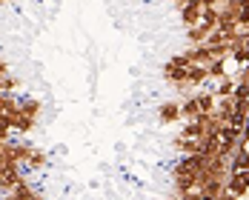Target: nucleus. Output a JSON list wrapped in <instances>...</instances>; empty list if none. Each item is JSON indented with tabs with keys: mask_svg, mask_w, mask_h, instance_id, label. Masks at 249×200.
Instances as JSON below:
<instances>
[{
	"mask_svg": "<svg viewBox=\"0 0 249 200\" xmlns=\"http://www.w3.org/2000/svg\"><path fill=\"white\" fill-rule=\"evenodd\" d=\"M189 66H195V63H189L183 54H175V57H169V60L163 63V80H166V83H172V86H178V83H186V72H189Z\"/></svg>",
	"mask_w": 249,
	"mask_h": 200,
	"instance_id": "nucleus-1",
	"label": "nucleus"
},
{
	"mask_svg": "<svg viewBox=\"0 0 249 200\" xmlns=\"http://www.w3.org/2000/svg\"><path fill=\"white\" fill-rule=\"evenodd\" d=\"M12 120V132H20V134H26V132H32L35 126H37V117H32V115H26L23 109L18 106V112L9 117Z\"/></svg>",
	"mask_w": 249,
	"mask_h": 200,
	"instance_id": "nucleus-4",
	"label": "nucleus"
},
{
	"mask_svg": "<svg viewBox=\"0 0 249 200\" xmlns=\"http://www.w3.org/2000/svg\"><path fill=\"white\" fill-rule=\"evenodd\" d=\"M244 180H247V189H249V172H244Z\"/></svg>",
	"mask_w": 249,
	"mask_h": 200,
	"instance_id": "nucleus-20",
	"label": "nucleus"
},
{
	"mask_svg": "<svg viewBox=\"0 0 249 200\" xmlns=\"http://www.w3.org/2000/svg\"><path fill=\"white\" fill-rule=\"evenodd\" d=\"M209 29L206 26H195V29H186V40H189V46H203L206 40H209Z\"/></svg>",
	"mask_w": 249,
	"mask_h": 200,
	"instance_id": "nucleus-7",
	"label": "nucleus"
},
{
	"mask_svg": "<svg viewBox=\"0 0 249 200\" xmlns=\"http://www.w3.org/2000/svg\"><path fill=\"white\" fill-rule=\"evenodd\" d=\"M218 200H238V198H235V195H229V192H226V189H224V195H221V198H218Z\"/></svg>",
	"mask_w": 249,
	"mask_h": 200,
	"instance_id": "nucleus-19",
	"label": "nucleus"
},
{
	"mask_svg": "<svg viewBox=\"0 0 249 200\" xmlns=\"http://www.w3.org/2000/svg\"><path fill=\"white\" fill-rule=\"evenodd\" d=\"M200 20H203V6H200L198 0H192L189 6H183V9H180V23L186 26V29L200 26Z\"/></svg>",
	"mask_w": 249,
	"mask_h": 200,
	"instance_id": "nucleus-3",
	"label": "nucleus"
},
{
	"mask_svg": "<svg viewBox=\"0 0 249 200\" xmlns=\"http://www.w3.org/2000/svg\"><path fill=\"white\" fill-rule=\"evenodd\" d=\"M189 3H192V0H172V6H175V9H178V12H180L183 6H189Z\"/></svg>",
	"mask_w": 249,
	"mask_h": 200,
	"instance_id": "nucleus-18",
	"label": "nucleus"
},
{
	"mask_svg": "<svg viewBox=\"0 0 249 200\" xmlns=\"http://www.w3.org/2000/svg\"><path fill=\"white\" fill-rule=\"evenodd\" d=\"M20 109H23L26 115L37 117V115H40V109H43V103H40V100H35V98H23V100H20Z\"/></svg>",
	"mask_w": 249,
	"mask_h": 200,
	"instance_id": "nucleus-14",
	"label": "nucleus"
},
{
	"mask_svg": "<svg viewBox=\"0 0 249 200\" xmlns=\"http://www.w3.org/2000/svg\"><path fill=\"white\" fill-rule=\"evenodd\" d=\"M200 200H215V198H206V195H200Z\"/></svg>",
	"mask_w": 249,
	"mask_h": 200,
	"instance_id": "nucleus-21",
	"label": "nucleus"
},
{
	"mask_svg": "<svg viewBox=\"0 0 249 200\" xmlns=\"http://www.w3.org/2000/svg\"><path fill=\"white\" fill-rule=\"evenodd\" d=\"M218 20H221V9H203V20H200V26H206L209 32H215L218 29Z\"/></svg>",
	"mask_w": 249,
	"mask_h": 200,
	"instance_id": "nucleus-12",
	"label": "nucleus"
},
{
	"mask_svg": "<svg viewBox=\"0 0 249 200\" xmlns=\"http://www.w3.org/2000/svg\"><path fill=\"white\" fill-rule=\"evenodd\" d=\"M235 86H238V80L226 75L224 80H218V86L212 89V95H215V98H232V95H235Z\"/></svg>",
	"mask_w": 249,
	"mask_h": 200,
	"instance_id": "nucleus-8",
	"label": "nucleus"
},
{
	"mask_svg": "<svg viewBox=\"0 0 249 200\" xmlns=\"http://www.w3.org/2000/svg\"><path fill=\"white\" fill-rule=\"evenodd\" d=\"M215 112H218L226 123H229V117H232V112H235V98H218V103H215Z\"/></svg>",
	"mask_w": 249,
	"mask_h": 200,
	"instance_id": "nucleus-11",
	"label": "nucleus"
},
{
	"mask_svg": "<svg viewBox=\"0 0 249 200\" xmlns=\"http://www.w3.org/2000/svg\"><path fill=\"white\" fill-rule=\"evenodd\" d=\"M180 137H195V140L203 137V126H200L198 117H195V120H183V126H180Z\"/></svg>",
	"mask_w": 249,
	"mask_h": 200,
	"instance_id": "nucleus-9",
	"label": "nucleus"
},
{
	"mask_svg": "<svg viewBox=\"0 0 249 200\" xmlns=\"http://www.w3.org/2000/svg\"><path fill=\"white\" fill-rule=\"evenodd\" d=\"M12 89H18V80H15L12 75L0 77V92H12Z\"/></svg>",
	"mask_w": 249,
	"mask_h": 200,
	"instance_id": "nucleus-16",
	"label": "nucleus"
},
{
	"mask_svg": "<svg viewBox=\"0 0 249 200\" xmlns=\"http://www.w3.org/2000/svg\"><path fill=\"white\" fill-rule=\"evenodd\" d=\"M206 75L215 77V80H224L226 77V60H212V63H206Z\"/></svg>",
	"mask_w": 249,
	"mask_h": 200,
	"instance_id": "nucleus-13",
	"label": "nucleus"
},
{
	"mask_svg": "<svg viewBox=\"0 0 249 200\" xmlns=\"http://www.w3.org/2000/svg\"><path fill=\"white\" fill-rule=\"evenodd\" d=\"M180 120V100H166L158 106V123L160 126H172Z\"/></svg>",
	"mask_w": 249,
	"mask_h": 200,
	"instance_id": "nucleus-2",
	"label": "nucleus"
},
{
	"mask_svg": "<svg viewBox=\"0 0 249 200\" xmlns=\"http://www.w3.org/2000/svg\"><path fill=\"white\" fill-rule=\"evenodd\" d=\"M229 172H249V146L241 143L235 154L229 157Z\"/></svg>",
	"mask_w": 249,
	"mask_h": 200,
	"instance_id": "nucleus-5",
	"label": "nucleus"
},
{
	"mask_svg": "<svg viewBox=\"0 0 249 200\" xmlns=\"http://www.w3.org/2000/svg\"><path fill=\"white\" fill-rule=\"evenodd\" d=\"M178 200H200V192H189V195H178Z\"/></svg>",
	"mask_w": 249,
	"mask_h": 200,
	"instance_id": "nucleus-17",
	"label": "nucleus"
},
{
	"mask_svg": "<svg viewBox=\"0 0 249 200\" xmlns=\"http://www.w3.org/2000/svg\"><path fill=\"white\" fill-rule=\"evenodd\" d=\"M26 166H32V169H43V166H46V154H43L40 149H35V151H32V157H29V163H26Z\"/></svg>",
	"mask_w": 249,
	"mask_h": 200,
	"instance_id": "nucleus-15",
	"label": "nucleus"
},
{
	"mask_svg": "<svg viewBox=\"0 0 249 200\" xmlns=\"http://www.w3.org/2000/svg\"><path fill=\"white\" fill-rule=\"evenodd\" d=\"M172 146L180 151V154H200V151H203V137L195 140V137H180V134H178L172 140Z\"/></svg>",
	"mask_w": 249,
	"mask_h": 200,
	"instance_id": "nucleus-6",
	"label": "nucleus"
},
{
	"mask_svg": "<svg viewBox=\"0 0 249 200\" xmlns=\"http://www.w3.org/2000/svg\"><path fill=\"white\" fill-rule=\"evenodd\" d=\"M209 75H206V66H189V72H186V83L189 86H200V83H206Z\"/></svg>",
	"mask_w": 249,
	"mask_h": 200,
	"instance_id": "nucleus-10",
	"label": "nucleus"
}]
</instances>
